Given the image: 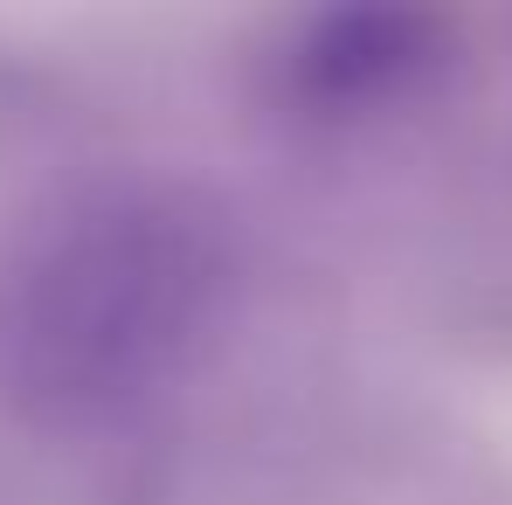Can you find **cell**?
Returning <instances> with one entry per match:
<instances>
[{
  "mask_svg": "<svg viewBox=\"0 0 512 505\" xmlns=\"http://www.w3.org/2000/svg\"><path fill=\"white\" fill-rule=\"evenodd\" d=\"M250 256L173 180H90L0 229V409L90 436L160 409L236 326Z\"/></svg>",
  "mask_w": 512,
  "mask_h": 505,
  "instance_id": "1",
  "label": "cell"
},
{
  "mask_svg": "<svg viewBox=\"0 0 512 505\" xmlns=\"http://www.w3.org/2000/svg\"><path fill=\"white\" fill-rule=\"evenodd\" d=\"M450 70V28L436 14H319L291 56H284V90L312 118H374L416 104L436 77Z\"/></svg>",
  "mask_w": 512,
  "mask_h": 505,
  "instance_id": "2",
  "label": "cell"
}]
</instances>
